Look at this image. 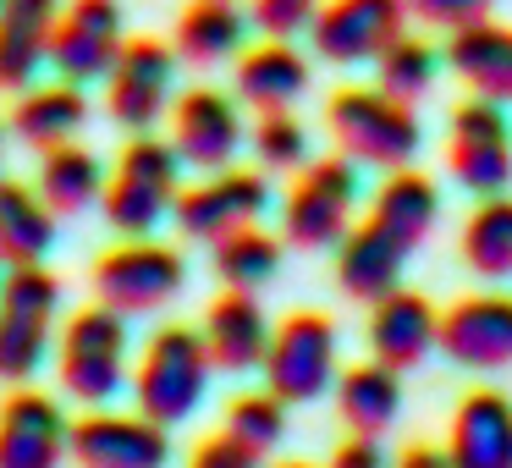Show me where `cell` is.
Here are the masks:
<instances>
[{"label":"cell","mask_w":512,"mask_h":468,"mask_svg":"<svg viewBox=\"0 0 512 468\" xmlns=\"http://www.w3.org/2000/svg\"><path fill=\"white\" fill-rule=\"evenodd\" d=\"M210 347H204V331H193V325H160L155 336L144 342V353H138L133 364V402L144 419L155 424H182L199 413L204 391H210Z\"/></svg>","instance_id":"6da1fadb"},{"label":"cell","mask_w":512,"mask_h":468,"mask_svg":"<svg viewBox=\"0 0 512 468\" xmlns=\"http://www.w3.org/2000/svg\"><path fill=\"white\" fill-rule=\"evenodd\" d=\"M325 127H331L336 149L358 166L375 171H402L419 160L424 127L408 100H391L386 89H342L325 105Z\"/></svg>","instance_id":"7a4b0ae2"},{"label":"cell","mask_w":512,"mask_h":468,"mask_svg":"<svg viewBox=\"0 0 512 468\" xmlns=\"http://www.w3.org/2000/svg\"><path fill=\"white\" fill-rule=\"evenodd\" d=\"M182 193V155L171 149V138L133 133V144L122 149L116 171L105 177V221L122 237H149Z\"/></svg>","instance_id":"3957f363"},{"label":"cell","mask_w":512,"mask_h":468,"mask_svg":"<svg viewBox=\"0 0 512 468\" xmlns=\"http://www.w3.org/2000/svg\"><path fill=\"white\" fill-rule=\"evenodd\" d=\"M56 375L72 402L105 408L133 380V369H127V314L105 309V303L72 314L56 347Z\"/></svg>","instance_id":"277c9868"},{"label":"cell","mask_w":512,"mask_h":468,"mask_svg":"<svg viewBox=\"0 0 512 468\" xmlns=\"http://www.w3.org/2000/svg\"><path fill=\"white\" fill-rule=\"evenodd\" d=\"M61 314V281L45 265L0 270V380H34Z\"/></svg>","instance_id":"5b68a950"},{"label":"cell","mask_w":512,"mask_h":468,"mask_svg":"<svg viewBox=\"0 0 512 468\" xmlns=\"http://www.w3.org/2000/svg\"><path fill=\"white\" fill-rule=\"evenodd\" d=\"M353 204H358V160L347 155L309 160L281 199V237L303 254L342 243L353 232Z\"/></svg>","instance_id":"8992f818"},{"label":"cell","mask_w":512,"mask_h":468,"mask_svg":"<svg viewBox=\"0 0 512 468\" xmlns=\"http://www.w3.org/2000/svg\"><path fill=\"white\" fill-rule=\"evenodd\" d=\"M336 353H342L336 325L320 309H298L270 331V353L259 369H265V386L287 408H298V402H314L336 386Z\"/></svg>","instance_id":"52a82bcc"},{"label":"cell","mask_w":512,"mask_h":468,"mask_svg":"<svg viewBox=\"0 0 512 468\" xmlns=\"http://www.w3.org/2000/svg\"><path fill=\"white\" fill-rule=\"evenodd\" d=\"M446 171H452L457 188L479 193V199H496L512 188V116L507 105L479 100L468 94L452 111L446 127Z\"/></svg>","instance_id":"ba28073f"},{"label":"cell","mask_w":512,"mask_h":468,"mask_svg":"<svg viewBox=\"0 0 512 468\" xmlns=\"http://www.w3.org/2000/svg\"><path fill=\"white\" fill-rule=\"evenodd\" d=\"M188 281V265H182L177 248L149 243V237H133L122 248H105L94 259V292H100L105 309L116 314H160Z\"/></svg>","instance_id":"9c48e42d"},{"label":"cell","mask_w":512,"mask_h":468,"mask_svg":"<svg viewBox=\"0 0 512 468\" xmlns=\"http://www.w3.org/2000/svg\"><path fill=\"white\" fill-rule=\"evenodd\" d=\"M270 210V182L265 171H243L226 166L210 171L204 182L177 193V232L193 237V243H221V237L243 232V226H259V215Z\"/></svg>","instance_id":"30bf717a"},{"label":"cell","mask_w":512,"mask_h":468,"mask_svg":"<svg viewBox=\"0 0 512 468\" xmlns=\"http://www.w3.org/2000/svg\"><path fill=\"white\" fill-rule=\"evenodd\" d=\"M171 89H177V50L160 39H127L105 78V111L127 133H155L160 116H171Z\"/></svg>","instance_id":"8fae6325"},{"label":"cell","mask_w":512,"mask_h":468,"mask_svg":"<svg viewBox=\"0 0 512 468\" xmlns=\"http://www.w3.org/2000/svg\"><path fill=\"white\" fill-rule=\"evenodd\" d=\"M408 17V0H325L309 28V45L320 61H336V67L380 61L391 39L408 34Z\"/></svg>","instance_id":"7c38bea8"},{"label":"cell","mask_w":512,"mask_h":468,"mask_svg":"<svg viewBox=\"0 0 512 468\" xmlns=\"http://www.w3.org/2000/svg\"><path fill=\"white\" fill-rule=\"evenodd\" d=\"M171 149L182 155V166L193 171H226L243 149V116H237V94H221L210 83L182 89L171 100Z\"/></svg>","instance_id":"4fadbf2b"},{"label":"cell","mask_w":512,"mask_h":468,"mask_svg":"<svg viewBox=\"0 0 512 468\" xmlns=\"http://www.w3.org/2000/svg\"><path fill=\"white\" fill-rule=\"evenodd\" d=\"M127 50L122 34V6L116 0H72L61 6L56 39H50V67H56L61 83H94L111 78L116 56Z\"/></svg>","instance_id":"5bb4252c"},{"label":"cell","mask_w":512,"mask_h":468,"mask_svg":"<svg viewBox=\"0 0 512 468\" xmlns=\"http://www.w3.org/2000/svg\"><path fill=\"white\" fill-rule=\"evenodd\" d=\"M72 452V424L50 391L17 386L0 402V468H61Z\"/></svg>","instance_id":"9a60e30c"},{"label":"cell","mask_w":512,"mask_h":468,"mask_svg":"<svg viewBox=\"0 0 512 468\" xmlns=\"http://www.w3.org/2000/svg\"><path fill=\"white\" fill-rule=\"evenodd\" d=\"M72 457L78 468H166L171 435L166 424L144 419V413H83L72 424Z\"/></svg>","instance_id":"2e32d148"},{"label":"cell","mask_w":512,"mask_h":468,"mask_svg":"<svg viewBox=\"0 0 512 468\" xmlns=\"http://www.w3.org/2000/svg\"><path fill=\"white\" fill-rule=\"evenodd\" d=\"M369 358L386 369H419L424 358L441 347V309H435L424 292H386L380 303H369V325H364Z\"/></svg>","instance_id":"e0dca14e"},{"label":"cell","mask_w":512,"mask_h":468,"mask_svg":"<svg viewBox=\"0 0 512 468\" xmlns=\"http://www.w3.org/2000/svg\"><path fill=\"white\" fill-rule=\"evenodd\" d=\"M441 353L457 369H507L512 364V298L474 292L441 309Z\"/></svg>","instance_id":"ac0fdd59"},{"label":"cell","mask_w":512,"mask_h":468,"mask_svg":"<svg viewBox=\"0 0 512 468\" xmlns=\"http://www.w3.org/2000/svg\"><path fill=\"white\" fill-rule=\"evenodd\" d=\"M270 331H276V325L265 320L254 292L226 287L221 298L204 309V347H210V364L221 369V375H248V369L265 364Z\"/></svg>","instance_id":"d6986e66"},{"label":"cell","mask_w":512,"mask_h":468,"mask_svg":"<svg viewBox=\"0 0 512 468\" xmlns=\"http://www.w3.org/2000/svg\"><path fill=\"white\" fill-rule=\"evenodd\" d=\"M446 452L457 468H512V397L496 386L468 391L452 408Z\"/></svg>","instance_id":"ffe728a7"},{"label":"cell","mask_w":512,"mask_h":468,"mask_svg":"<svg viewBox=\"0 0 512 468\" xmlns=\"http://www.w3.org/2000/svg\"><path fill=\"white\" fill-rule=\"evenodd\" d=\"M61 0H0V89H34V72L50 67V39Z\"/></svg>","instance_id":"44dd1931"},{"label":"cell","mask_w":512,"mask_h":468,"mask_svg":"<svg viewBox=\"0 0 512 468\" xmlns=\"http://www.w3.org/2000/svg\"><path fill=\"white\" fill-rule=\"evenodd\" d=\"M232 94H237V105H254L259 116L292 111V105L309 94V56H303L292 39H265V45H254L248 56H237Z\"/></svg>","instance_id":"7402d4cb"},{"label":"cell","mask_w":512,"mask_h":468,"mask_svg":"<svg viewBox=\"0 0 512 468\" xmlns=\"http://www.w3.org/2000/svg\"><path fill=\"white\" fill-rule=\"evenodd\" d=\"M441 61H446V72L463 78L468 94L512 105V28L490 23V17L485 23H468V28H452L441 45Z\"/></svg>","instance_id":"603a6c76"},{"label":"cell","mask_w":512,"mask_h":468,"mask_svg":"<svg viewBox=\"0 0 512 468\" xmlns=\"http://www.w3.org/2000/svg\"><path fill=\"white\" fill-rule=\"evenodd\" d=\"M402 265H408V248L391 232H380L375 221L353 226V232L336 243V287L353 303H380L386 292H397Z\"/></svg>","instance_id":"cb8c5ba5"},{"label":"cell","mask_w":512,"mask_h":468,"mask_svg":"<svg viewBox=\"0 0 512 468\" xmlns=\"http://www.w3.org/2000/svg\"><path fill=\"white\" fill-rule=\"evenodd\" d=\"M369 221H375L380 232H391L413 254V248L435 232V221H441V188H435L424 171H413V166L386 171L380 193L369 199Z\"/></svg>","instance_id":"d4e9b609"},{"label":"cell","mask_w":512,"mask_h":468,"mask_svg":"<svg viewBox=\"0 0 512 468\" xmlns=\"http://www.w3.org/2000/svg\"><path fill=\"white\" fill-rule=\"evenodd\" d=\"M83 122H89V100H83L78 83H39V89H23L12 105V133L23 138L28 149H61L72 144V138L83 133Z\"/></svg>","instance_id":"484cf974"},{"label":"cell","mask_w":512,"mask_h":468,"mask_svg":"<svg viewBox=\"0 0 512 468\" xmlns=\"http://www.w3.org/2000/svg\"><path fill=\"white\" fill-rule=\"evenodd\" d=\"M56 248V210L28 182L0 177V265H45Z\"/></svg>","instance_id":"4316f807"},{"label":"cell","mask_w":512,"mask_h":468,"mask_svg":"<svg viewBox=\"0 0 512 468\" xmlns=\"http://www.w3.org/2000/svg\"><path fill=\"white\" fill-rule=\"evenodd\" d=\"M336 413L353 435H386L402 413V375L386 364H353L336 375Z\"/></svg>","instance_id":"83f0119b"},{"label":"cell","mask_w":512,"mask_h":468,"mask_svg":"<svg viewBox=\"0 0 512 468\" xmlns=\"http://www.w3.org/2000/svg\"><path fill=\"white\" fill-rule=\"evenodd\" d=\"M243 39H248V17L237 12V0H193L177 17L171 50L188 67H215V61H232L243 50Z\"/></svg>","instance_id":"f1b7e54d"},{"label":"cell","mask_w":512,"mask_h":468,"mask_svg":"<svg viewBox=\"0 0 512 468\" xmlns=\"http://www.w3.org/2000/svg\"><path fill=\"white\" fill-rule=\"evenodd\" d=\"M39 193L56 215H78L89 204L105 199V166L94 149L83 144H61V149H45L39 160Z\"/></svg>","instance_id":"f546056e"},{"label":"cell","mask_w":512,"mask_h":468,"mask_svg":"<svg viewBox=\"0 0 512 468\" xmlns=\"http://www.w3.org/2000/svg\"><path fill=\"white\" fill-rule=\"evenodd\" d=\"M463 265L485 281H507L512 276V199H479V210L463 226Z\"/></svg>","instance_id":"4dcf8cb0"},{"label":"cell","mask_w":512,"mask_h":468,"mask_svg":"<svg viewBox=\"0 0 512 468\" xmlns=\"http://www.w3.org/2000/svg\"><path fill=\"white\" fill-rule=\"evenodd\" d=\"M446 61H441V50L430 45V39H419V34H402V39H391L386 50H380V61H375V89H386L391 100H424V94L435 89V72H441Z\"/></svg>","instance_id":"1f68e13d"},{"label":"cell","mask_w":512,"mask_h":468,"mask_svg":"<svg viewBox=\"0 0 512 468\" xmlns=\"http://www.w3.org/2000/svg\"><path fill=\"white\" fill-rule=\"evenodd\" d=\"M210 248H215V276L237 292H259L281 270V243L270 232H259V226H243V232L221 237Z\"/></svg>","instance_id":"d6a6232c"},{"label":"cell","mask_w":512,"mask_h":468,"mask_svg":"<svg viewBox=\"0 0 512 468\" xmlns=\"http://www.w3.org/2000/svg\"><path fill=\"white\" fill-rule=\"evenodd\" d=\"M226 435H237L248 452L270 457L281 446V435H287V402L270 386L265 391H237V397L226 402Z\"/></svg>","instance_id":"836d02e7"},{"label":"cell","mask_w":512,"mask_h":468,"mask_svg":"<svg viewBox=\"0 0 512 468\" xmlns=\"http://www.w3.org/2000/svg\"><path fill=\"white\" fill-rule=\"evenodd\" d=\"M254 155L265 171H303L309 166V133L292 111H265L254 127Z\"/></svg>","instance_id":"e575fe53"},{"label":"cell","mask_w":512,"mask_h":468,"mask_svg":"<svg viewBox=\"0 0 512 468\" xmlns=\"http://www.w3.org/2000/svg\"><path fill=\"white\" fill-rule=\"evenodd\" d=\"M325 0H254V28L265 39H298L314 28Z\"/></svg>","instance_id":"d590c367"},{"label":"cell","mask_w":512,"mask_h":468,"mask_svg":"<svg viewBox=\"0 0 512 468\" xmlns=\"http://www.w3.org/2000/svg\"><path fill=\"white\" fill-rule=\"evenodd\" d=\"M496 0H408V12L419 17L424 28H468V23H485Z\"/></svg>","instance_id":"8d00e7d4"},{"label":"cell","mask_w":512,"mask_h":468,"mask_svg":"<svg viewBox=\"0 0 512 468\" xmlns=\"http://www.w3.org/2000/svg\"><path fill=\"white\" fill-rule=\"evenodd\" d=\"M188 468H259V452H248L237 435H210V441H199L193 446V457H188Z\"/></svg>","instance_id":"74e56055"},{"label":"cell","mask_w":512,"mask_h":468,"mask_svg":"<svg viewBox=\"0 0 512 468\" xmlns=\"http://www.w3.org/2000/svg\"><path fill=\"white\" fill-rule=\"evenodd\" d=\"M325 468H391V463H386V452H380V435H347Z\"/></svg>","instance_id":"f35d334b"},{"label":"cell","mask_w":512,"mask_h":468,"mask_svg":"<svg viewBox=\"0 0 512 468\" xmlns=\"http://www.w3.org/2000/svg\"><path fill=\"white\" fill-rule=\"evenodd\" d=\"M391 468H457V463H452V452H446V446H424V441H413Z\"/></svg>","instance_id":"ab89813d"},{"label":"cell","mask_w":512,"mask_h":468,"mask_svg":"<svg viewBox=\"0 0 512 468\" xmlns=\"http://www.w3.org/2000/svg\"><path fill=\"white\" fill-rule=\"evenodd\" d=\"M276 468H314V463H276Z\"/></svg>","instance_id":"60d3db41"},{"label":"cell","mask_w":512,"mask_h":468,"mask_svg":"<svg viewBox=\"0 0 512 468\" xmlns=\"http://www.w3.org/2000/svg\"><path fill=\"white\" fill-rule=\"evenodd\" d=\"M0 149H6V133H0Z\"/></svg>","instance_id":"b9f144b4"}]
</instances>
